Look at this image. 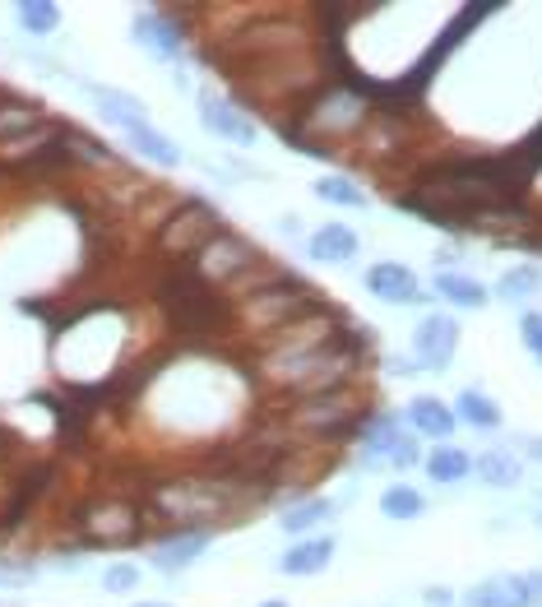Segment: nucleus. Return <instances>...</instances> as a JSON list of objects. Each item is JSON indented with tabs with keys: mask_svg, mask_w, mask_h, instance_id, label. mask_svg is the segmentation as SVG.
<instances>
[{
	"mask_svg": "<svg viewBox=\"0 0 542 607\" xmlns=\"http://www.w3.org/2000/svg\"><path fill=\"white\" fill-rule=\"evenodd\" d=\"M376 339L367 321H348L338 325L329 339L306 344V348H279V353H260V380L264 390H274L283 403L292 399H311V394H329V390H348L361 362L371 357Z\"/></svg>",
	"mask_w": 542,
	"mask_h": 607,
	"instance_id": "nucleus-1",
	"label": "nucleus"
},
{
	"mask_svg": "<svg viewBox=\"0 0 542 607\" xmlns=\"http://www.w3.org/2000/svg\"><path fill=\"white\" fill-rule=\"evenodd\" d=\"M153 297L163 306V321L172 325V334H181V339L218 344L237 329V302L228 292L199 283L191 274V264H167L163 279L153 283Z\"/></svg>",
	"mask_w": 542,
	"mask_h": 607,
	"instance_id": "nucleus-2",
	"label": "nucleus"
},
{
	"mask_svg": "<svg viewBox=\"0 0 542 607\" xmlns=\"http://www.w3.org/2000/svg\"><path fill=\"white\" fill-rule=\"evenodd\" d=\"M279 426L292 436V441H302V445H344L353 436H361V426L371 422V409L348 390H329V394H311V399H292V403H279L274 409Z\"/></svg>",
	"mask_w": 542,
	"mask_h": 607,
	"instance_id": "nucleus-3",
	"label": "nucleus"
},
{
	"mask_svg": "<svg viewBox=\"0 0 542 607\" xmlns=\"http://www.w3.org/2000/svg\"><path fill=\"white\" fill-rule=\"evenodd\" d=\"M325 306L329 302L306 279L283 269L274 283H264V288L251 292V297L237 302V329H246V344H256V339H269V334H283L292 325L321 316Z\"/></svg>",
	"mask_w": 542,
	"mask_h": 607,
	"instance_id": "nucleus-4",
	"label": "nucleus"
},
{
	"mask_svg": "<svg viewBox=\"0 0 542 607\" xmlns=\"http://www.w3.org/2000/svg\"><path fill=\"white\" fill-rule=\"evenodd\" d=\"M218 232H228V218H223L218 205H209V199H181L153 228V251L163 256V264H191Z\"/></svg>",
	"mask_w": 542,
	"mask_h": 607,
	"instance_id": "nucleus-5",
	"label": "nucleus"
},
{
	"mask_svg": "<svg viewBox=\"0 0 542 607\" xmlns=\"http://www.w3.org/2000/svg\"><path fill=\"white\" fill-rule=\"evenodd\" d=\"M264 264V251L251 241V237H241V232H218L205 251H199L195 260H191V274L199 279V283H209V288H218V292H232L237 283H246L256 274V269Z\"/></svg>",
	"mask_w": 542,
	"mask_h": 607,
	"instance_id": "nucleus-6",
	"label": "nucleus"
},
{
	"mask_svg": "<svg viewBox=\"0 0 542 607\" xmlns=\"http://www.w3.org/2000/svg\"><path fill=\"white\" fill-rule=\"evenodd\" d=\"M357 459L367 468H380V464L413 468L418 464V441H413V432H403L394 413H371V422L361 426V436H357Z\"/></svg>",
	"mask_w": 542,
	"mask_h": 607,
	"instance_id": "nucleus-7",
	"label": "nucleus"
},
{
	"mask_svg": "<svg viewBox=\"0 0 542 607\" xmlns=\"http://www.w3.org/2000/svg\"><path fill=\"white\" fill-rule=\"evenodd\" d=\"M75 529L84 543H98V548H121L144 538V514L134 510L130 501H94L75 514Z\"/></svg>",
	"mask_w": 542,
	"mask_h": 607,
	"instance_id": "nucleus-8",
	"label": "nucleus"
},
{
	"mask_svg": "<svg viewBox=\"0 0 542 607\" xmlns=\"http://www.w3.org/2000/svg\"><path fill=\"white\" fill-rule=\"evenodd\" d=\"M455 348H459L455 316H441V311H432V316L418 321V329H413V357H418L422 367L445 371L449 362H455Z\"/></svg>",
	"mask_w": 542,
	"mask_h": 607,
	"instance_id": "nucleus-9",
	"label": "nucleus"
},
{
	"mask_svg": "<svg viewBox=\"0 0 542 607\" xmlns=\"http://www.w3.org/2000/svg\"><path fill=\"white\" fill-rule=\"evenodd\" d=\"M134 42L158 56V61H176L181 52H186V33H181V10H144L140 19L130 24Z\"/></svg>",
	"mask_w": 542,
	"mask_h": 607,
	"instance_id": "nucleus-10",
	"label": "nucleus"
},
{
	"mask_svg": "<svg viewBox=\"0 0 542 607\" xmlns=\"http://www.w3.org/2000/svg\"><path fill=\"white\" fill-rule=\"evenodd\" d=\"M199 126H205L209 134H218V140H228V144H256V134L260 126L246 117V111L232 102V98H218V94H199Z\"/></svg>",
	"mask_w": 542,
	"mask_h": 607,
	"instance_id": "nucleus-11",
	"label": "nucleus"
},
{
	"mask_svg": "<svg viewBox=\"0 0 542 607\" xmlns=\"http://www.w3.org/2000/svg\"><path fill=\"white\" fill-rule=\"evenodd\" d=\"M367 292L380 302H390V306H422L426 302V292H422V279L413 274L409 264H399V260H380L367 269Z\"/></svg>",
	"mask_w": 542,
	"mask_h": 607,
	"instance_id": "nucleus-12",
	"label": "nucleus"
},
{
	"mask_svg": "<svg viewBox=\"0 0 542 607\" xmlns=\"http://www.w3.org/2000/svg\"><path fill=\"white\" fill-rule=\"evenodd\" d=\"M214 543V533L209 529H172V538H163L153 552H149V561L163 575H181L186 566H195L199 556H205V548Z\"/></svg>",
	"mask_w": 542,
	"mask_h": 607,
	"instance_id": "nucleus-13",
	"label": "nucleus"
},
{
	"mask_svg": "<svg viewBox=\"0 0 542 607\" xmlns=\"http://www.w3.org/2000/svg\"><path fill=\"white\" fill-rule=\"evenodd\" d=\"M311 256L321 264H348L357 251H361V237L348 228V223H325V228L311 232Z\"/></svg>",
	"mask_w": 542,
	"mask_h": 607,
	"instance_id": "nucleus-14",
	"label": "nucleus"
},
{
	"mask_svg": "<svg viewBox=\"0 0 542 607\" xmlns=\"http://www.w3.org/2000/svg\"><path fill=\"white\" fill-rule=\"evenodd\" d=\"M329 561H334V538H302L297 548H288V552L279 556V571L306 579V575L329 571Z\"/></svg>",
	"mask_w": 542,
	"mask_h": 607,
	"instance_id": "nucleus-15",
	"label": "nucleus"
},
{
	"mask_svg": "<svg viewBox=\"0 0 542 607\" xmlns=\"http://www.w3.org/2000/svg\"><path fill=\"white\" fill-rule=\"evenodd\" d=\"M409 426L418 436H432V441H449L455 436V409H449V403H441V399H413L409 403Z\"/></svg>",
	"mask_w": 542,
	"mask_h": 607,
	"instance_id": "nucleus-16",
	"label": "nucleus"
},
{
	"mask_svg": "<svg viewBox=\"0 0 542 607\" xmlns=\"http://www.w3.org/2000/svg\"><path fill=\"white\" fill-rule=\"evenodd\" d=\"M468 607H529L524 575H491L478 589H468Z\"/></svg>",
	"mask_w": 542,
	"mask_h": 607,
	"instance_id": "nucleus-17",
	"label": "nucleus"
},
{
	"mask_svg": "<svg viewBox=\"0 0 542 607\" xmlns=\"http://www.w3.org/2000/svg\"><path fill=\"white\" fill-rule=\"evenodd\" d=\"M126 144L134 149V153H144L149 163H158V167H181V149H176V140H167L158 126H149V121H140V126H130L126 130Z\"/></svg>",
	"mask_w": 542,
	"mask_h": 607,
	"instance_id": "nucleus-18",
	"label": "nucleus"
},
{
	"mask_svg": "<svg viewBox=\"0 0 542 607\" xmlns=\"http://www.w3.org/2000/svg\"><path fill=\"white\" fill-rule=\"evenodd\" d=\"M88 94H94V102H98V111L102 117L117 126L121 134L130 130V126H140V121H149V111H144V102L140 98H130V94H121V88H88Z\"/></svg>",
	"mask_w": 542,
	"mask_h": 607,
	"instance_id": "nucleus-19",
	"label": "nucleus"
},
{
	"mask_svg": "<svg viewBox=\"0 0 542 607\" xmlns=\"http://www.w3.org/2000/svg\"><path fill=\"white\" fill-rule=\"evenodd\" d=\"M473 474L491 491H514L519 478H524V464H519V455H506V449H487L483 459H473Z\"/></svg>",
	"mask_w": 542,
	"mask_h": 607,
	"instance_id": "nucleus-20",
	"label": "nucleus"
},
{
	"mask_svg": "<svg viewBox=\"0 0 542 607\" xmlns=\"http://www.w3.org/2000/svg\"><path fill=\"white\" fill-rule=\"evenodd\" d=\"M436 292L449 302V306H459V311H483L491 302V292L478 283V279H468V274H455V269H445V274H436Z\"/></svg>",
	"mask_w": 542,
	"mask_h": 607,
	"instance_id": "nucleus-21",
	"label": "nucleus"
},
{
	"mask_svg": "<svg viewBox=\"0 0 542 607\" xmlns=\"http://www.w3.org/2000/svg\"><path fill=\"white\" fill-rule=\"evenodd\" d=\"M455 422H464V426H478V432H496L501 426V409L483 394V390H459V399H455Z\"/></svg>",
	"mask_w": 542,
	"mask_h": 607,
	"instance_id": "nucleus-22",
	"label": "nucleus"
},
{
	"mask_svg": "<svg viewBox=\"0 0 542 607\" xmlns=\"http://www.w3.org/2000/svg\"><path fill=\"white\" fill-rule=\"evenodd\" d=\"M42 121H47V111H42L37 102H0V144H10V140H19V134H29V130H37Z\"/></svg>",
	"mask_w": 542,
	"mask_h": 607,
	"instance_id": "nucleus-23",
	"label": "nucleus"
},
{
	"mask_svg": "<svg viewBox=\"0 0 542 607\" xmlns=\"http://www.w3.org/2000/svg\"><path fill=\"white\" fill-rule=\"evenodd\" d=\"M329 514H334V501H329V497H311V501L288 506V510L279 514V524H283V533H311V529H321Z\"/></svg>",
	"mask_w": 542,
	"mask_h": 607,
	"instance_id": "nucleus-24",
	"label": "nucleus"
},
{
	"mask_svg": "<svg viewBox=\"0 0 542 607\" xmlns=\"http://www.w3.org/2000/svg\"><path fill=\"white\" fill-rule=\"evenodd\" d=\"M426 474H432L436 483H464L473 474V459L459 445H436L432 455H426Z\"/></svg>",
	"mask_w": 542,
	"mask_h": 607,
	"instance_id": "nucleus-25",
	"label": "nucleus"
},
{
	"mask_svg": "<svg viewBox=\"0 0 542 607\" xmlns=\"http://www.w3.org/2000/svg\"><path fill=\"white\" fill-rule=\"evenodd\" d=\"M61 144H65V153H71V163H94V167H107V163H111V149L98 140V134H88V130L65 126V130H61Z\"/></svg>",
	"mask_w": 542,
	"mask_h": 607,
	"instance_id": "nucleus-26",
	"label": "nucleus"
},
{
	"mask_svg": "<svg viewBox=\"0 0 542 607\" xmlns=\"http://www.w3.org/2000/svg\"><path fill=\"white\" fill-rule=\"evenodd\" d=\"M380 514H390V520H418V514H426V497L409 483H394L380 491Z\"/></svg>",
	"mask_w": 542,
	"mask_h": 607,
	"instance_id": "nucleus-27",
	"label": "nucleus"
},
{
	"mask_svg": "<svg viewBox=\"0 0 542 607\" xmlns=\"http://www.w3.org/2000/svg\"><path fill=\"white\" fill-rule=\"evenodd\" d=\"M315 199H325V205H338V209H361L367 205V191L348 176H321V182H311Z\"/></svg>",
	"mask_w": 542,
	"mask_h": 607,
	"instance_id": "nucleus-28",
	"label": "nucleus"
},
{
	"mask_svg": "<svg viewBox=\"0 0 542 607\" xmlns=\"http://www.w3.org/2000/svg\"><path fill=\"white\" fill-rule=\"evenodd\" d=\"M496 292H501L506 302H529L533 292H542V269L538 264H514V269H506V274H501Z\"/></svg>",
	"mask_w": 542,
	"mask_h": 607,
	"instance_id": "nucleus-29",
	"label": "nucleus"
},
{
	"mask_svg": "<svg viewBox=\"0 0 542 607\" xmlns=\"http://www.w3.org/2000/svg\"><path fill=\"white\" fill-rule=\"evenodd\" d=\"M14 14H19V29L33 33V37H47V33H56V24H61V10L52 6V0H24V6H19Z\"/></svg>",
	"mask_w": 542,
	"mask_h": 607,
	"instance_id": "nucleus-30",
	"label": "nucleus"
},
{
	"mask_svg": "<svg viewBox=\"0 0 542 607\" xmlns=\"http://www.w3.org/2000/svg\"><path fill=\"white\" fill-rule=\"evenodd\" d=\"M102 589H107V594L140 589V566H134V561H117V566H107V571H102Z\"/></svg>",
	"mask_w": 542,
	"mask_h": 607,
	"instance_id": "nucleus-31",
	"label": "nucleus"
},
{
	"mask_svg": "<svg viewBox=\"0 0 542 607\" xmlns=\"http://www.w3.org/2000/svg\"><path fill=\"white\" fill-rule=\"evenodd\" d=\"M519 339H524V348L542 362V311H529V316L519 321Z\"/></svg>",
	"mask_w": 542,
	"mask_h": 607,
	"instance_id": "nucleus-32",
	"label": "nucleus"
},
{
	"mask_svg": "<svg viewBox=\"0 0 542 607\" xmlns=\"http://www.w3.org/2000/svg\"><path fill=\"white\" fill-rule=\"evenodd\" d=\"M524 594H529V607H542V571L524 575Z\"/></svg>",
	"mask_w": 542,
	"mask_h": 607,
	"instance_id": "nucleus-33",
	"label": "nucleus"
},
{
	"mask_svg": "<svg viewBox=\"0 0 542 607\" xmlns=\"http://www.w3.org/2000/svg\"><path fill=\"white\" fill-rule=\"evenodd\" d=\"M426 603H436V607H445V603H449V594H445V589H426Z\"/></svg>",
	"mask_w": 542,
	"mask_h": 607,
	"instance_id": "nucleus-34",
	"label": "nucleus"
},
{
	"mask_svg": "<svg viewBox=\"0 0 542 607\" xmlns=\"http://www.w3.org/2000/svg\"><path fill=\"white\" fill-rule=\"evenodd\" d=\"M529 455H533V459H542V441H529Z\"/></svg>",
	"mask_w": 542,
	"mask_h": 607,
	"instance_id": "nucleus-35",
	"label": "nucleus"
},
{
	"mask_svg": "<svg viewBox=\"0 0 542 607\" xmlns=\"http://www.w3.org/2000/svg\"><path fill=\"white\" fill-rule=\"evenodd\" d=\"M134 607H167V603H134Z\"/></svg>",
	"mask_w": 542,
	"mask_h": 607,
	"instance_id": "nucleus-36",
	"label": "nucleus"
},
{
	"mask_svg": "<svg viewBox=\"0 0 542 607\" xmlns=\"http://www.w3.org/2000/svg\"><path fill=\"white\" fill-rule=\"evenodd\" d=\"M260 607H288V603H260Z\"/></svg>",
	"mask_w": 542,
	"mask_h": 607,
	"instance_id": "nucleus-37",
	"label": "nucleus"
}]
</instances>
